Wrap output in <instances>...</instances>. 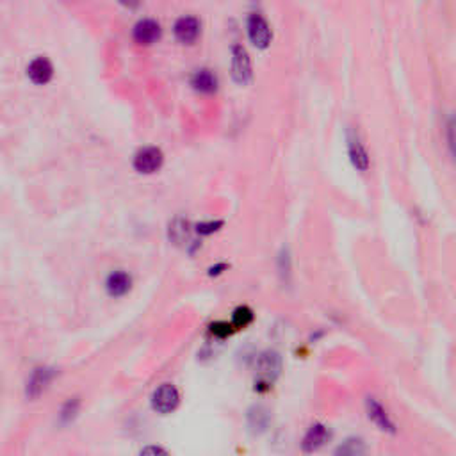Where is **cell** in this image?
<instances>
[{"label": "cell", "instance_id": "cell-16", "mask_svg": "<svg viewBox=\"0 0 456 456\" xmlns=\"http://www.w3.org/2000/svg\"><path fill=\"white\" fill-rule=\"evenodd\" d=\"M253 321V312L248 307H239L232 317V328H244Z\"/></svg>", "mask_w": 456, "mask_h": 456}, {"label": "cell", "instance_id": "cell-8", "mask_svg": "<svg viewBox=\"0 0 456 456\" xmlns=\"http://www.w3.org/2000/svg\"><path fill=\"white\" fill-rule=\"evenodd\" d=\"M27 77L34 82V84H49L53 77V67L52 62L45 56H38L32 59L27 67Z\"/></svg>", "mask_w": 456, "mask_h": 456}, {"label": "cell", "instance_id": "cell-10", "mask_svg": "<svg viewBox=\"0 0 456 456\" xmlns=\"http://www.w3.org/2000/svg\"><path fill=\"white\" fill-rule=\"evenodd\" d=\"M132 287V278H130L129 273H125V271H115L111 275L107 276L106 282V289L109 296L112 298H120L123 294H127Z\"/></svg>", "mask_w": 456, "mask_h": 456}, {"label": "cell", "instance_id": "cell-1", "mask_svg": "<svg viewBox=\"0 0 456 456\" xmlns=\"http://www.w3.org/2000/svg\"><path fill=\"white\" fill-rule=\"evenodd\" d=\"M280 369H282V360L275 351H266L261 355L257 362V383L259 387L266 385L269 389L273 381L278 378Z\"/></svg>", "mask_w": 456, "mask_h": 456}, {"label": "cell", "instance_id": "cell-9", "mask_svg": "<svg viewBox=\"0 0 456 456\" xmlns=\"http://www.w3.org/2000/svg\"><path fill=\"white\" fill-rule=\"evenodd\" d=\"M348 152H350V159L353 163V166L359 171H368L369 169V154L363 147V143L360 141L359 134L350 132L348 136Z\"/></svg>", "mask_w": 456, "mask_h": 456}, {"label": "cell", "instance_id": "cell-3", "mask_svg": "<svg viewBox=\"0 0 456 456\" xmlns=\"http://www.w3.org/2000/svg\"><path fill=\"white\" fill-rule=\"evenodd\" d=\"M164 163V154L157 147H145L134 155V169L143 175L159 171Z\"/></svg>", "mask_w": 456, "mask_h": 456}, {"label": "cell", "instance_id": "cell-4", "mask_svg": "<svg viewBox=\"0 0 456 456\" xmlns=\"http://www.w3.org/2000/svg\"><path fill=\"white\" fill-rule=\"evenodd\" d=\"M246 29H248L250 41L257 49H267L269 47L271 40H273V32H271V27L266 22V18L261 16V14H250Z\"/></svg>", "mask_w": 456, "mask_h": 456}, {"label": "cell", "instance_id": "cell-19", "mask_svg": "<svg viewBox=\"0 0 456 456\" xmlns=\"http://www.w3.org/2000/svg\"><path fill=\"white\" fill-rule=\"evenodd\" d=\"M139 456H169V455L164 451L163 448H159V446H148V448L143 449Z\"/></svg>", "mask_w": 456, "mask_h": 456}, {"label": "cell", "instance_id": "cell-7", "mask_svg": "<svg viewBox=\"0 0 456 456\" xmlns=\"http://www.w3.org/2000/svg\"><path fill=\"white\" fill-rule=\"evenodd\" d=\"M160 34H163V29H160V23L152 20V18H145V20H139L134 27V40L139 45H154L160 40Z\"/></svg>", "mask_w": 456, "mask_h": 456}, {"label": "cell", "instance_id": "cell-18", "mask_svg": "<svg viewBox=\"0 0 456 456\" xmlns=\"http://www.w3.org/2000/svg\"><path fill=\"white\" fill-rule=\"evenodd\" d=\"M223 225V221H208V223H200L196 226V232L202 235H211L214 234L216 230H219V226Z\"/></svg>", "mask_w": 456, "mask_h": 456}, {"label": "cell", "instance_id": "cell-11", "mask_svg": "<svg viewBox=\"0 0 456 456\" xmlns=\"http://www.w3.org/2000/svg\"><path fill=\"white\" fill-rule=\"evenodd\" d=\"M330 439V431L326 430V426L323 424H314L310 426V430L307 431L305 439H303V451L305 453H314L321 449L324 444Z\"/></svg>", "mask_w": 456, "mask_h": 456}, {"label": "cell", "instance_id": "cell-20", "mask_svg": "<svg viewBox=\"0 0 456 456\" xmlns=\"http://www.w3.org/2000/svg\"><path fill=\"white\" fill-rule=\"evenodd\" d=\"M225 264H219V266H216V267H213V269H211V275H219V273H221V269H225Z\"/></svg>", "mask_w": 456, "mask_h": 456}, {"label": "cell", "instance_id": "cell-13", "mask_svg": "<svg viewBox=\"0 0 456 456\" xmlns=\"http://www.w3.org/2000/svg\"><path fill=\"white\" fill-rule=\"evenodd\" d=\"M368 412H369V419H371L374 424H378V428L383 431H394V424L387 416L385 408L381 407L374 398L368 399Z\"/></svg>", "mask_w": 456, "mask_h": 456}, {"label": "cell", "instance_id": "cell-15", "mask_svg": "<svg viewBox=\"0 0 456 456\" xmlns=\"http://www.w3.org/2000/svg\"><path fill=\"white\" fill-rule=\"evenodd\" d=\"M333 456H368V448L363 444L362 439H348L337 448L335 455Z\"/></svg>", "mask_w": 456, "mask_h": 456}, {"label": "cell", "instance_id": "cell-5", "mask_svg": "<svg viewBox=\"0 0 456 456\" xmlns=\"http://www.w3.org/2000/svg\"><path fill=\"white\" fill-rule=\"evenodd\" d=\"M178 403H180V394L177 387L171 383L160 385L152 396V407L159 413H171L178 407Z\"/></svg>", "mask_w": 456, "mask_h": 456}, {"label": "cell", "instance_id": "cell-14", "mask_svg": "<svg viewBox=\"0 0 456 456\" xmlns=\"http://www.w3.org/2000/svg\"><path fill=\"white\" fill-rule=\"evenodd\" d=\"M52 371L50 369H36L34 372H32L31 380H29V385H27V392L32 396V398H36V396H40L41 392H43V389L50 383V380H52Z\"/></svg>", "mask_w": 456, "mask_h": 456}, {"label": "cell", "instance_id": "cell-17", "mask_svg": "<svg viewBox=\"0 0 456 456\" xmlns=\"http://www.w3.org/2000/svg\"><path fill=\"white\" fill-rule=\"evenodd\" d=\"M232 332H234V330H232V324L223 323V321L211 324V333L216 337H219V339H225V337L230 335Z\"/></svg>", "mask_w": 456, "mask_h": 456}, {"label": "cell", "instance_id": "cell-2", "mask_svg": "<svg viewBox=\"0 0 456 456\" xmlns=\"http://www.w3.org/2000/svg\"><path fill=\"white\" fill-rule=\"evenodd\" d=\"M232 77L237 84L246 86L252 80V59L243 45L232 47Z\"/></svg>", "mask_w": 456, "mask_h": 456}, {"label": "cell", "instance_id": "cell-6", "mask_svg": "<svg viewBox=\"0 0 456 456\" xmlns=\"http://www.w3.org/2000/svg\"><path fill=\"white\" fill-rule=\"evenodd\" d=\"M173 32H175V38L180 43L191 45L198 40L200 32H202V23L195 16H182L178 18L175 27H173Z\"/></svg>", "mask_w": 456, "mask_h": 456}, {"label": "cell", "instance_id": "cell-12", "mask_svg": "<svg viewBox=\"0 0 456 456\" xmlns=\"http://www.w3.org/2000/svg\"><path fill=\"white\" fill-rule=\"evenodd\" d=\"M191 86L198 91V93L211 95L217 89V77L214 75L213 71L207 70V68H202V70H196L191 77Z\"/></svg>", "mask_w": 456, "mask_h": 456}]
</instances>
